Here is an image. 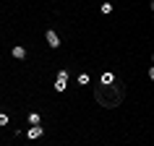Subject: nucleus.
I'll return each instance as SVG.
<instances>
[{"label": "nucleus", "mask_w": 154, "mask_h": 146, "mask_svg": "<svg viewBox=\"0 0 154 146\" xmlns=\"http://www.w3.org/2000/svg\"><path fill=\"white\" fill-rule=\"evenodd\" d=\"M123 97H125V91H123L120 84H110V86H102V84H99L97 89H94V99H97V105L105 107V110H115V107H120Z\"/></svg>", "instance_id": "1"}, {"label": "nucleus", "mask_w": 154, "mask_h": 146, "mask_svg": "<svg viewBox=\"0 0 154 146\" xmlns=\"http://www.w3.org/2000/svg\"><path fill=\"white\" fill-rule=\"evenodd\" d=\"M68 89V71H57L55 76V91H65Z\"/></svg>", "instance_id": "2"}, {"label": "nucleus", "mask_w": 154, "mask_h": 146, "mask_svg": "<svg viewBox=\"0 0 154 146\" xmlns=\"http://www.w3.org/2000/svg\"><path fill=\"white\" fill-rule=\"evenodd\" d=\"M45 39H47V44H50V47H60V39H57V34L52 32V29H50V32L45 34Z\"/></svg>", "instance_id": "3"}, {"label": "nucleus", "mask_w": 154, "mask_h": 146, "mask_svg": "<svg viewBox=\"0 0 154 146\" xmlns=\"http://www.w3.org/2000/svg\"><path fill=\"white\" fill-rule=\"evenodd\" d=\"M42 133H45V128H42V125H32V128H29V133H26V136H29V138H32V141H34V138H39Z\"/></svg>", "instance_id": "4"}, {"label": "nucleus", "mask_w": 154, "mask_h": 146, "mask_svg": "<svg viewBox=\"0 0 154 146\" xmlns=\"http://www.w3.org/2000/svg\"><path fill=\"white\" fill-rule=\"evenodd\" d=\"M99 84H102V86H110V84H115V76L110 71L107 73H102V78H99Z\"/></svg>", "instance_id": "5"}, {"label": "nucleus", "mask_w": 154, "mask_h": 146, "mask_svg": "<svg viewBox=\"0 0 154 146\" xmlns=\"http://www.w3.org/2000/svg\"><path fill=\"white\" fill-rule=\"evenodd\" d=\"M11 55L16 57V60H24V57H26V50L24 47H13V50H11Z\"/></svg>", "instance_id": "6"}, {"label": "nucleus", "mask_w": 154, "mask_h": 146, "mask_svg": "<svg viewBox=\"0 0 154 146\" xmlns=\"http://www.w3.org/2000/svg\"><path fill=\"white\" fill-rule=\"evenodd\" d=\"M29 125H42V115L39 112H29Z\"/></svg>", "instance_id": "7"}, {"label": "nucleus", "mask_w": 154, "mask_h": 146, "mask_svg": "<svg viewBox=\"0 0 154 146\" xmlns=\"http://www.w3.org/2000/svg\"><path fill=\"white\" fill-rule=\"evenodd\" d=\"M76 81H79V86H86V84H89V76H86V73H81Z\"/></svg>", "instance_id": "8"}, {"label": "nucleus", "mask_w": 154, "mask_h": 146, "mask_svg": "<svg viewBox=\"0 0 154 146\" xmlns=\"http://www.w3.org/2000/svg\"><path fill=\"white\" fill-rule=\"evenodd\" d=\"M0 125H8V115L5 112H0Z\"/></svg>", "instance_id": "9"}]
</instances>
